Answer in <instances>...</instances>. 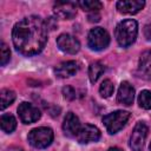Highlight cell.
<instances>
[{
  "instance_id": "obj_1",
  "label": "cell",
  "mask_w": 151,
  "mask_h": 151,
  "mask_svg": "<svg viewBox=\"0 0 151 151\" xmlns=\"http://www.w3.org/2000/svg\"><path fill=\"white\" fill-rule=\"evenodd\" d=\"M12 40L15 50L22 55L31 57L40 53L47 41L46 22L37 15L21 19L13 27Z\"/></svg>"
},
{
  "instance_id": "obj_2",
  "label": "cell",
  "mask_w": 151,
  "mask_h": 151,
  "mask_svg": "<svg viewBox=\"0 0 151 151\" xmlns=\"http://www.w3.org/2000/svg\"><path fill=\"white\" fill-rule=\"evenodd\" d=\"M116 39L122 47H129L132 45L138 34V24L133 19H125L120 21L116 27Z\"/></svg>"
},
{
  "instance_id": "obj_3",
  "label": "cell",
  "mask_w": 151,
  "mask_h": 151,
  "mask_svg": "<svg viewBox=\"0 0 151 151\" xmlns=\"http://www.w3.org/2000/svg\"><path fill=\"white\" fill-rule=\"evenodd\" d=\"M129 118H130V112L118 110V111H114V112H111V113L104 116L103 123H104L107 132L110 134H113L124 127V125L127 123Z\"/></svg>"
},
{
  "instance_id": "obj_4",
  "label": "cell",
  "mask_w": 151,
  "mask_h": 151,
  "mask_svg": "<svg viewBox=\"0 0 151 151\" xmlns=\"http://www.w3.org/2000/svg\"><path fill=\"white\" fill-rule=\"evenodd\" d=\"M28 142L33 147L45 149L53 142V131L50 127H37L28 133Z\"/></svg>"
},
{
  "instance_id": "obj_5",
  "label": "cell",
  "mask_w": 151,
  "mask_h": 151,
  "mask_svg": "<svg viewBox=\"0 0 151 151\" xmlns=\"http://www.w3.org/2000/svg\"><path fill=\"white\" fill-rule=\"evenodd\" d=\"M110 44V35L103 27H94L88 32L87 45L93 51H101Z\"/></svg>"
},
{
  "instance_id": "obj_6",
  "label": "cell",
  "mask_w": 151,
  "mask_h": 151,
  "mask_svg": "<svg viewBox=\"0 0 151 151\" xmlns=\"http://www.w3.org/2000/svg\"><path fill=\"white\" fill-rule=\"evenodd\" d=\"M146 136H147V126L143 122L137 123L130 137V147L133 151H142Z\"/></svg>"
},
{
  "instance_id": "obj_7",
  "label": "cell",
  "mask_w": 151,
  "mask_h": 151,
  "mask_svg": "<svg viewBox=\"0 0 151 151\" xmlns=\"http://www.w3.org/2000/svg\"><path fill=\"white\" fill-rule=\"evenodd\" d=\"M77 6L78 4L73 1H57L53 6V12L57 18L70 20L77 14Z\"/></svg>"
},
{
  "instance_id": "obj_8",
  "label": "cell",
  "mask_w": 151,
  "mask_h": 151,
  "mask_svg": "<svg viewBox=\"0 0 151 151\" xmlns=\"http://www.w3.org/2000/svg\"><path fill=\"white\" fill-rule=\"evenodd\" d=\"M57 45L60 51H63L64 53H68V54H76L80 50L79 40L76 37L67 34V33L60 34L57 38Z\"/></svg>"
},
{
  "instance_id": "obj_9",
  "label": "cell",
  "mask_w": 151,
  "mask_h": 151,
  "mask_svg": "<svg viewBox=\"0 0 151 151\" xmlns=\"http://www.w3.org/2000/svg\"><path fill=\"white\" fill-rule=\"evenodd\" d=\"M18 114L24 124H32L37 122L41 116L39 109L29 103H21L18 107Z\"/></svg>"
},
{
  "instance_id": "obj_10",
  "label": "cell",
  "mask_w": 151,
  "mask_h": 151,
  "mask_svg": "<svg viewBox=\"0 0 151 151\" xmlns=\"http://www.w3.org/2000/svg\"><path fill=\"white\" fill-rule=\"evenodd\" d=\"M79 143L81 144H87L91 142H97L100 138V131L97 126L91 125V124H85L81 126L78 136L76 137Z\"/></svg>"
},
{
  "instance_id": "obj_11",
  "label": "cell",
  "mask_w": 151,
  "mask_h": 151,
  "mask_svg": "<svg viewBox=\"0 0 151 151\" xmlns=\"http://www.w3.org/2000/svg\"><path fill=\"white\" fill-rule=\"evenodd\" d=\"M80 129H81V125H80L79 118L73 112H68L63 123L64 133L67 137H77Z\"/></svg>"
},
{
  "instance_id": "obj_12",
  "label": "cell",
  "mask_w": 151,
  "mask_h": 151,
  "mask_svg": "<svg viewBox=\"0 0 151 151\" xmlns=\"http://www.w3.org/2000/svg\"><path fill=\"white\" fill-rule=\"evenodd\" d=\"M137 73L145 80H151V51H144L139 57Z\"/></svg>"
},
{
  "instance_id": "obj_13",
  "label": "cell",
  "mask_w": 151,
  "mask_h": 151,
  "mask_svg": "<svg viewBox=\"0 0 151 151\" xmlns=\"http://www.w3.org/2000/svg\"><path fill=\"white\" fill-rule=\"evenodd\" d=\"M116 6L120 13L136 14L145 6V1L143 0H119Z\"/></svg>"
},
{
  "instance_id": "obj_14",
  "label": "cell",
  "mask_w": 151,
  "mask_h": 151,
  "mask_svg": "<svg viewBox=\"0 0 151 151\" xmlns=\"http://www.w3.org/2000/svg\"><path fill=\"white\" fill-rule=\"evenodd\" d=\"M133 98H134V88L132 87V85L130 83L123 81L118 90L117 101L123 105L129 106L133 103Z\"/></svg>"
},
{
  "instance_id": "obj_15",
  "label": "cell",
  "mask_w": 151,
  "mask_h": 151,
  "mask_svg": "<svg viewBox=\"0 0 151 151\" xmlns=\"http://www.w3.org/2000/svg\"><path fill=\"white\" fill-rule=\"evenodd\" d=\"M78 70H79L78 63L74 60H68V61H64L59 64L54 68V72L60 78H68V77L74 76L78 72Z\"/></svg>"
},
{
  "instance_id": "obj_16",
  "label": "cell",
  "mask_w": 151,
  "mask_h": 151,
  "mask_svg": "<svg viewBox=\"0 0 151 151\" xmlns=\"http://www.w3.org/2000/svg\"><path fill=\"white\" fill-rule=\"evenodd\" d=\"M0 124H1L2 131L6 133L13 132L17 127V120H15L14 116H12L11 113H4L0 118Z\"/></svg>"
},
{
  "instance_id": "obj_17",
  "label": "cell",
  "mask_w": 151,
  "mask_h": 151,
  "mask_svg": "<svg viewBox=\"0 0 151 151\" xmlns=\"http://www.w3.org/2000/svg\"><path fill=\"white\" fill-rule=\"evenodd\" d=\"M104 71H105V66L101 63H99V61L92 63L90 65V67H88V78H90V81L94 84L99 79V77L104 73Z\"/></svg>"
},
{
  "instance_id": "obj_18",
  "label": "cell",
  "mask_w": 151,
  "mask_h": 151,
  "mask_svg": "<svg viewBox=\"0 0 151 151\" xmlns=\"http://www.w3.org/2000/svg\"><path fill=\"white\" fill-rule=\"evenodd\" d=\"M0 96H1V110H5L15 100V93L9 88L1 90Z\"/></svg>"
},
{
  "instance_id": "obj_19",
  "label": "cell",
  "mask_w": 151,
  "mask_h": 151,
  "mask_svg": "<svg viewBox=\"0 0 151 151\" xmlns=\"http://www.w3.org/2000/svg\"><path fill=\"white\" fill-rule=\"evenodd\" d=\"M78 5H79L84 11H87V12H88V11L97 12V11H99V9L103 7L101 2L98 1V0H81V1L78 2Z\"/></svg>"
},
{
  "instance_id": "obj_20",
  "label": "cell",
  "mask_w": 151,
  "mask_h": 151,
  "mask_svg": "<svg viewBox=\"0 0 151 151\" xmlns=\"http://www.w3.org/2000/svg\"><path fill=\"white\" fill-rule=\"evenodd\" d=\"M138 104L142 109L150 110L151 109V92L147 90H144L138 96Z\"/></svg>"
},
{
  "instance_id": "obj_21",
  "label": "cell",
  "mask_w": 151,
  "mask_h": 151,
  "mask_svg": "<svg viewBox=\"0 0 151 151\" xmlns=\"http://www.w3.org/2000/svg\"><path fill=\"white\" fill-rule=\"evenodd\" d=\"M113 90H114V86L112 84V81L110 79H106L101 83L100 87H99V93L101 97L104 98H109L112 93H113Z\"/></svg>"
},
{
  "instance_id": "obj_22",
  "label": "cell",
  "mask_w": 151,
  "mask_h": 151,
  "mask_svg": "<svg viewBox=\"0 0 151 151\" xmlns=\"http://www.w3.org/2000/svg\"><path fill=\"white\" fill-rule=\"evenodd\" d=\"M9 58H11L9 47L2 41L1 42V66H5L9 61Z\"/></svg>"
},
{
  "instance_id": "obj_23",
  "label": "cell",
  "mask_w": 151,
  "mask_h": 151,
  "mask_svg": "<svg viewBox=\"0 0 151 151\" xmlns=\"http://www.w3.org/2000/svg\"><path fill=\"white\" fill-rule=\"evenodd\" d=\"M63 94H64V98H65V99H67V100H73V99L76 98V90H74L72 86L67 85V86H65V87L63 88Z\"/></svg>"
},
{
  "instance_id": "obj_24",
  "label": "cell",
  "mask_w": 151,
  "mask_h": 151,
  "mask_svg": "<svg viewBox=\"0 0 151 151\" xmlns=\"http://www.w3.org/2000/svg\"><path fill=\"white\" fill-rule=\"evenodd\" d=\"M144 37L146 38V40L151 41V24H147L144 27Z\"/></svg>"
},
{
  "instance_id": "obj_25",
  "label": "cell",
  "mask_w": 151,
  "mask_h": 151,
  "mask_svg": "<svg viewBox=\"0 0 151 151\" xmlns=\"http://www.w3.org/2000/svg\"><path fill=\"white\" fill-rule=\"evenodd\" d=\"M99 18H100V15H99L98 13L94 15V12H93V14H90V15H88V20H90L91 22H93V21H96V22L99 21Z\"/></svg>"
},
{
  "instance_id": "obj_26",
  "label": "cell",
  "mask_w": 151,
  "mask_h": 151,
  "mask_svg": "<svg viewBox=\"0 0 151 151\" xmlns=\"http://www.w3.org/2000/svg\"><path fill=\"white\" fill-rule=\"evenodd\" d=\"M109 151H123V150H122V149H119V147H116V146H114V147H110V149H109Z\"/></svg>"
},
{
  "instance_id": "obj_27",
  "label": "cell",
  "mask_w": 151,
  "mask_h": 151,
  "mask_svg": "<svg viewBox=\"0 0 151 151\" xmlns=\"http://www.w3.org/2000/svg\"><path fill=\"white\" fill-rule=\"evenodd\" d=\"M149 149H150V151H151V143H150V146H149Z\"/></svg>"
}]
</instances>
